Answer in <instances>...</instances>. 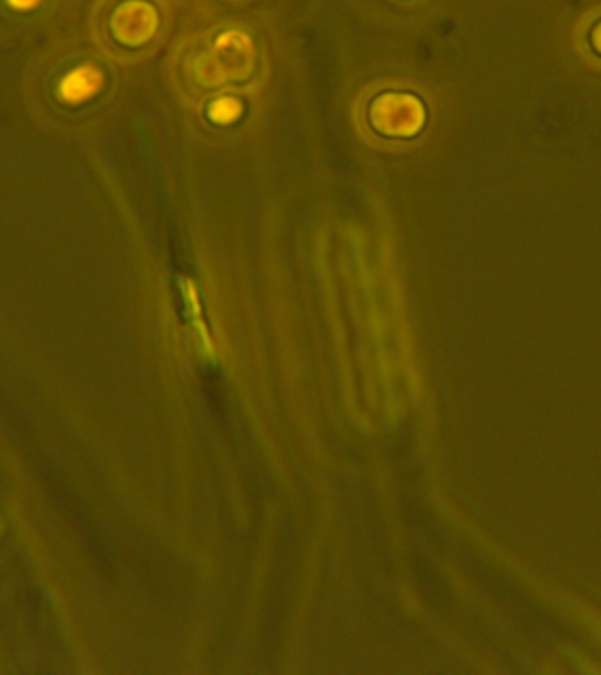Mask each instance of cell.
<instances>
[{
  "label": "cell",
  "mask_w": 601,
  "mask_h": 675,
  "mask_svg": "<svg viewBox=\"0 0 601 675\" xmlns=\"http://www.w3.org/2000/svg\"><path fill=\"white\" fill-rule=\"evenodd\" d=\"M104 85V76L97 67L85 64L67 73L58 83V95L71 104H80L94 97Z\"/></svg>",
  "instance_id": "4"
},
{
  "label": "cell",
  "mask_w": 601,
  "mask_h": 675,
  "mask_svg": "<svg viewBox=\"0 0 601 675\" xmlns=\"http://www.w3.org/2000/svg\"><path fill=\"white\" fill-rule=\"evenodd\" d=\"M370 122L385 136L413 138L426 124V108L415 95L389 92L371 102Z\"/></svg>",
  "instance_id": "2"
},
{
  "label": "cell",
  "mask_w": 601,
  "mask_h": 675,
  "mask_svg": "<svg viewBox=\"0 0 601 675\" xmlns=\"http://www.w3.org/2000/svg\"><path fill=\"white\" fill-rule=\"evenodd\" d=\"M6 2H8L9 8L13 9V11L27 13V11L36 9L43 0H6Z\"/></svg>",
  "instance_id": "7"
},
{
  "label": "cell",
  "mask_w": 601,
  "mask_h": 675,
  "mask_svg": "<svg viewBox=\"0 0 601 675\" xmlns=\"http://www.w3.org/2000/svg\"><path fill=\"white\" fill-rule=\"evenodd\" d=\"M182 289L185 301H187V306H189L190 315H192V320H194V326H196L197 333L201 336V340H203L206 350L211 352L210 334H208V329L204 326V320L201 319V305H199V296H197L196 287H194V284H192L190 280H183Z\"/></svg>",
  "instance_id": "6"
},
{
  "label": "cell",
  "mask_w": 601,
  "mask_h": 675,
  "mask_svg": "<svg viewBox=\"0 0 601 675\" xmlns=\"http://www.w3.org/2000/svg\"><path fill=\"white\" fill-rule=\"evenodd\" d=\"M255 67V46L241 30H227L194 64L196 80L204 87H222L247 80Z\"/></svg>",
  "instance_id": "1"
},
{
  "label": "cell",
  "mask_w": 601,
  "mask_h": 675,
  "mask_svg": "<svg viewBox=\"0 0 601 675\" xmlns=\"http://www.w3.org/2000/svg\"><path fill=\"white\" fill-rule=\"evenodd\" d=\"M594 46H596V50L600 51L601 53V27H598V30L594 32Z\"/></svg>",
  "instance_id": "8"
},
{
  "label": "cell",
  "mask_w": 601,
  "mask_h": 675,
  "mask_svg": "<svg viewBox=\"0 0 601 675\" xmlns=\"http://www.w3.org/2000/svg\"><path fill=\"white\" fill-rule=\"evenodd\" d=\"M159 29V15L150 2L127 0L111 16V30L116 41L127 46L148 43Z\"/></svg>",
  "instance_id": "3"
},
{
  "label": "cell",
  "mask_w": 601,
  "mask_h": 675,
  "mask_svg": "<svg viewBox=\"0 0 601 675\" xmlns=\"http://www.w3.org/2000/svg\"><path fill=\"white\" fill-rule=\"evenodd\" d=\"M243 115V102L236 97H220L208 108V118L215 125H232Z\"/></svg>",
  "instance_id": "5"
}]
</instances>
